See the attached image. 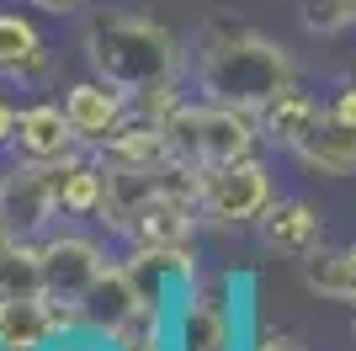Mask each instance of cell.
Listing matches in <instances>:
<instances>
[{
    "label": "cell",
    "mask_w": 356,
    "mask_h": 351,
    "mask_svg": "<svg viewBox=\"0 0 356 351\" xmlns=\"http://www.w3.org/2000/svg\"><path fill=\"white\" fill-rule=\"evenodd\" d=\"M303 22H309L314 32H341V27L356 22V0H314Z\"/></svg>",
    "instance_id": "cell-21"
},
{
    "label": "cell",
    "mask_w": 356,
    "mask_h": 351,
    "mask_svg": "<svg viewBox=\"0 0 356 351\" xmlns=\"http://www.w3.org/2000/svg\"><path fill=\"white\" fill-rule=\"evenodd\" d=\"M11 240H16V234H11V229H6V224H0V250H6V245H11Z\"/></svg>",
    "instance_id": "cell-26"
},
{
    "label": "cell",
    "mask_w": 356,
    "mask_h": 351,
    "mask_svg": "<svg viewBox=\"0 0 356 351\" xmlns=\"http://www.w3.org/2000/svg\"><path fill=\"white\" fill-rule=\"evenodd\" d=\"M64 330H74V309L54 304L48 292L0 298V351H48Z\"/></svg>",
    "instance_id": "cell-7"
},
{
    "label": "cell",
    "mask_w": 356,
    "mask_h": 351,
    "mask_svg": "<svg viewBox=\"0 0 356 351\" xmlns=\"http://www.w3.org/2000/svg\"><path fill=\"white\" fill-rule=\"evenodd\" d=\"M261 234H266L271 250H282V256H319L325 250V224L314 213L303 197H287V203H271L261 213Z\"/></svg>",
    "instance_id": "cell-14"
},
{
    "label": "cell",
    "mask_w": 356,
    "mask_h": 351,
    "mask_svg": "<svg viewBox=\"0 0 356 351\" xmlns=\"http://www.w3.org/2000/svg\"><path fill=\"white\" fill-rule=\"evenodd\" d=\"M165 160H170V139H165V123H154V117H138V123L122 117L106 139H96L102 171H154Z\"/></svg>",
    "instance_id": "cell-11"
},
{
    "label": "cell",
    "mask_w": 356,
    "mask_h": 351,
    "mask_svg": "<svg viewBox=\"0 0 356 351\" xmlns=\"http://www.w3.org/2000/svg\"><path fill=\"white\" fill-rule=\"evenodd\" d=\"M325 112V107L314 102V96H303V91H287V96H277V102L261 112V139H271V144H287L293 149L303 133H309V123Z\"/></svg>",
    "instance_id": "cell-18"
},
{
    "label": "cell",
    "mask_w": 356,
    "mask_h": 351,
    "mask_svg": "<svg viewBox=\"0 0 356 351\" xmlns=\"http://www.w3.org/2000/svg\"><path fill=\"white\" fill-rule=\"evenodd\" d=\"M170 351H239V309L229 298V277H213V282L197 277L176 298Z\"/></svg>",
    "instance_id": "cell-4"
},
{
    "label": "cell",
    "mask_w": 356,
    "mask_h": 351,
    "mask_svg": "<svg viewBox=\"0 0 356 351\" xmlns=\"http://www.w3.org/2000/svg\"><path fill=\"white\" fill-rule=\"evenodd\" d=\"M245 351H298V346H293L287 336H261L255 346H245Z\"/></svg>",
    "instance_id": "cell-23"
},
{
    "label": "cell",
    "mask_w": 356,
    "mask_h": 351,
    "mask_svg": "<svg viewBox=\"0 0 356 351\" xmlns=\"http://www.w3.org/2000/svg\"><path fill=\"white\" fill-rule=\"evenodd\" d=\"M197 91L218 107L261 117L277 96L298 91V64L266 32L239 27V22H213L197 38Z\"/></svg>",
    "instance_id": "cell-1"
},
{
    "label": "cell",
    "mask_w": 356,
    "mask_h": 351,
    "mask_svg": "<svg viewBox=\"0 0 356 351\" xmlns=\"http://www.w3.org/2000/svg\"><path fill=\"white\" fill-rule=\"evenodd\" d=\"M11 139H16V112L0 102V144H11Z\"/></svg>",
    "instance_id": "cell-25"
},
{
    "label": "cell",
    "mask_w": 356,
    "mask_h": 351,
    "mask_svg": "<svg viewBox=\"0 0 356 351\" xmlns=\"http://www.w3.org/2000/svg\"><path fill=\"white\" fill-rule=\"evenodd\" d=\"M16 292H48V277H43V245L11 240V245L0 250V298H16Z\"/></svg>",
    "instance_id": "cell-19"
},
{
    "label": "cell",
    "mask_w": 356,
    "mask_h": 351,
    "mask_svg": "<svg viewBox=\"0 0 356 351\" xmlns=\"http://www.w3.org/2000/svg\"><path fill=\"white\" fill-rule=\"evenodd\" d=\"M122 272L134 277L138 298L149 309H176V298L197 282V256L186 245H134Z\"/></svg>",
    "instance_id": "cell-8"
},
{
    "label": "cell",
    "mask_w": 356,
    "mask_h": 351,
    "mask_svg": "<svg viewBox=\"0 0 356 351\" xmlns=\"http://www.w3.org/2000/svg\"><path fill=\"white\" fill-rule=\"evenodd\" d=\"M27 6H38V11H54V16H64V11H74V6H86V0H27Z\"/></svg>",
    "instance_id": "cell-24"
},
{
    "label": "cell",
    "mask_w": 356,
    "mask_h": 351,
    "mask_svg": "<svg viewBox=\"0 0 356 351\" xmlns=\"http://www.w3.org/2000/svg\"><path fill=\"white\" fill-rule=\"evenodd\" d=\"M165 139H170V160L186 171L208 176L218 165H234L245 155H255L261 139V117L239 112V107H218V102H176V112L165 117Z\"/></svg>",
    "instance_id": "cell-3"
},
{
    "label": "cell",
    "mask_w": 356,
    "mask_h": 351,
    "mask_svg": "<svg viewBox=\"0 0 356 351\" xmlns=\"http://www.w3.org/2000/svg\"><path fill=\"white\" fill-rule=\"evenodd\" d=\"M43 70H48V48L38 38V27L22 22V16H0V75L38 80Z\"/></svg>",
    "instance_id": "cell-16"
},
{
    "label": "cell",
    "mask_w": 356,
    "mask_h": 351,
    "mask_svg": "<svg viewBox=\"0 0 356 351\" xmlns=\"http://www.w3.org/2000/svg\"><path fill=\"white\" fill-rule=\"evenodd\" d=\"M48 351H122L112 336H96V330H64Z\"/></svg>",
    "instance_id": "cell-22"
},
{
    "label": "cell",
    "mask_w": 356,
    "mask_h": 351,
    "mask_svg": "<svg viewBox=\"0 0 356 351\" xmlns=\"http://www.w3.org/2000/svg\"><path fill=\"white\" fill-rule=\"evenodd\" d=\"M351 341H356V320H351Z\"/></svg>",
    "instance_id": "cell-27"
},
{
    "label": "cell",
    "mask_w": 356,
    "mask_h": 351,
    "mask_svg": "<svg viewBox=\"0 0 356 351\" xmlns=\"http://www.w3.org/2000/svg\"><path fill=\"white\" fill-rule=\"evenodd\" d=\"M102 272H106V250L86 234H54L43 245V277L54 304H80Z\"/></svg>",
    "instance_id": "cell-9"
},
{
    "label": "cell",
    "mask_w": 356,
    "mask_h": 351,
    "mask_svg": "<svg viewBox=\"0 0 356 351\" xmlns=\"http://www.w3.org/2000/svg\"><path fill=\"white\" fill-rule=\"evenodd\" d=\"M86 58L96 70V80L118 86L128 102H138L144 91H160V86L181 80L176 32L149 22V16H102V22H90Z\"/></svg>",
    "instance_id": "cell-2"
},
{
    "label": "cell",
    "mask_w": 356,
    "mask_h": 351,
    "mask_svg": "<svg viewBox=\"0 0 356 351\" xmlns=\"http://www.w3.org/2000/svg\"><path fill=\"white\" fill-rule=\"evenodd\" d=\"M266 208H271V176L255 155L202 176V219L208 224H255Z\"/></svg>",
    "instance_id": "cell-6"
},
{
    "label": "cell",
    "mask_w": 356,
    "mask_h": 351,
    "mask_svg": "<svg viewBox=\"0 0 356 351\" xmlns=\"http://www.w3.org/2000/svg\"><path fill=\"white\" fill-rule=\"evenodd\" d=\"M11 144H16L22 160H64V155H74L80 133L70 128L64 107H27V112L16 117V139Z\"/></svg>",
    "instance_id": "cell-15"
},
{
    "label": "cell",
    "mask_w": 356,
    "mask_h": 351,
    "mask_svg": "<svg viewBox=\"0 0 356 351\" xmlns=\"http://www.w3.org/2000/svg\"><path fill=\"white\" fill-rule=\"evenodd\" d=\"M293 155L319 176H351L356 171V123H346V117H335L325 107L309 123V133L293 144Z\"/></svg>",
    "instance_id": "cell-12"
},
{
    "label": "cell",
    "mask_w": 356,
    "mask_h": 351,
    "mask_svg": "<svg viewBox=\"0 0 356 351\" xmlns=\"http://www.w3.org/2000/svg\"><path fill=\"white\" fill-rule=\"evenodd\" d=\"M303 282H309L319 298H335V304H356V245L346 250H319L303 266Z\"/></svg>",
    "instance_id": "cell-17"
},
{
    "label": "cell",
    "mask_w": 356,
    "mask_h": 351,
    "mask_svg": "<svg viewBox=\"0 0 356 351\" xmlns=\"http://www.w3.org/2000/svg\"><path fill=\"white\" fill-rule=\"evenodd\" d=\"M74 165V155L64 160H16L11 176H0V224L27 240L32 229H43L59 213V192H64V171Z\"/></svg>",
    "instance_id": "cell-5"
},
{
    "label": "cell",
    "mask_w": 356,
    "mask_h": 351,
    "mask_svg": "<svg viewBox=\"0 0 356 351\" xmlns=\"http://www.w3.org/2000/svg\"><path fill=\"white\" fill-rule=\"evenodd\" d=\"M64 117H70V128L80 133V144H96V139H106V133L128 117V96H122L118 86H106V80H86V86H70Z\"/></svg>",
    "instance_id": "cell-13"
},
{
    "label": "cell",
    "mask_w": 356,
    "mask_h": 351,
    "mask_svg": "<svg viewBox=\"0 0 356 351\" xmlns=\"http://www.w3.org/2000/svg\"><path fill=\"white\" fill-rule=\"evenodd\" d=\"M102 192H106V171L102 165L74 160L70 171H64L59 203H64V213H102Z\"/></svg>",
    "instance_id": "cell-20"
},
{
    "label": "cell",
    "mask_w": 356,
    "mask_h": 351,
    "mask_svg": "<svg viewBox=\"0 0 356 351\" xmlns=\"http://www.w3.org/2000/svg\"><path fill=\"white\" fill-rule=\"evenodd\" d=\"M74 309V330H96V336H112L118 341L128 325H134V314L144 309V298H138L134 277L122 272V266H106L102 277L90 282V292L80 298Z\"/></svg>",
    "instance_id": "cell-10"
}]
</instances>
